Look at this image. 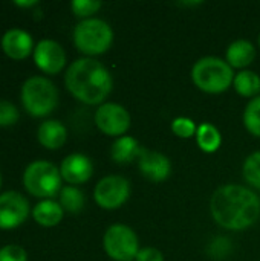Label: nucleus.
I'll list each match as a JSON object with an SVG mask.
<instances>
[{
	"label": "nucleus",
	"mask_w": 260,
	"mask_h": 261,
	"mask_svg": "<svg viewBox=\"0 0 260 261\" xmlns=\"http://www.w3.org/2000/svg\"><path fill=\"white\" fill-rule=\"evenodd\" d=\"M101 8V2L98 0H74L70 3V9L77 17H81L83 20L90 18L98 9Z\"/></svg>",
	"instance_id": "nucleus-25"
},
{
	"label": "nucleus",
	"mask_w": 260,
	"mask_h": 261,
	"mask_svg": "<svg viewBox=\"0 0 260 261\" xmlns=\"http://www.w3.org/2000/svg\"><path fill=\"white\" fill-rule=\"evenodd\" d=\"M61 173L52 162L32 161L23 171V185L29 194L41 200L52 199L61 191Z\"/></svg>",
	"instance_id": "nucleus-5"
},
{
	"label": "nucleus",
	"mask_w": 260,
	"mask_h": 261,
	"mask_svg": "<svg viewBox=\"0 0 260 261\" xmlns=\"http://www.w3.org/2000/svg\"><path fill=\"white\" fill-rule=\"evenodd\" d=\"M245 128L253 135L260 138V95L250 99L244 112Z\"/></svg>",
	"instance_id": "nucleus-22"
},
{
	"label": "nucleus",
	"mask_w": 260,
	"mask_h": 261,
	"mask_svg": "<svg viewBox=\"0 0 260 261\" xmlns=\"http://www.w3.org/2000/svg\"><path fill=\"white\" fill-rule=\"evenodd\" d=\"M106 254L115 261H133L139 252V240L132 228L127 225H112L103 237Z\"/></svg>",
	"instance_id": "nucleus-7"
},
{
	"label": "nucleus",
	"mask_w": 260,
	"mask_h": 261,
	"mask_svg": "<svg viewBox=\"0 0 260 261\" xmlns=\"http://www.w3.org/2000/svg\"><path fill=\"white\" fill-rule=\"evenodd\" d=\"M35 66L49 75H55L66 66V52L60 43L51 38L40 40L32 52Z\"/></svg>",
	"instance_id": "nucleus-11"
},
{
	"label": "nucleus",
	"mask_w": 260,
	"mask_h": 261,
	"mask_svg": "<svg viewBox=\"0 0 260 261\" xmlns=\"http://www.w3.org/2000/svg\"><path fill=\"white\" fill-rule=\"evenodd\" d=\"M0 261H28V254L18 245H5L0 248Z\"/></svg>",
	"instance_id": "nucleus-27"
},
{
	"label": "nucleus",
	"mask_w": 260,
	"mask_h": 261,
	"mask_svg": "<svg viewBox=\"0 0 260 261\" xmlns=\"http://www.w3.org/2000/svg\"><path fill=\"white\" fill-rule=\"evenodd\" d=\"M31 213L29 200L18 191L0 194V229H12L25 223Z\"/></svg>",
	"instance_id": "nucleus-10"
},
{
	"label": "nucleus",
	"mask_w": 260,
	"mask_h": 261,
	"mask_svg": "<svg viewBox=\"0 0 260 261\" xmlns=\"http://www.w3.org/2000/svg\"><path fill=\"white\" fill-rule=\"evenodd\" d=\"M231 251V242L227 237H219L216 239L211 245L208 252L211 254L213 258H225Z\"/></svg>",
	"instance_id": "nucleus-28"
},
{
	"label": "nucleus",
	"mask_w": 260,
	"mask_h": 261,
	"mask_svg": "<svg viewBox=\"0 0 260 261\" xmlns=\"http://www.w3.org/2000/svg\"><path fill=\"white\" fill-rule=\"evenodd\" d=\"M172 132H173L178 138L188 139V138H192V136H196L198 127H196L195 121H192L190 118L179 116V118L173 119V122H172Z\"/></svg>",
	"instance_id": "nucleus-24"
},
{
	"label": "nucleus",
	"mask_w": 260,
	"mask_h": 261,
	"mask_svg": "<svg viewBox=\"0 0 260 261\" xmlns=\"http://www.w3.org/2000/svg\"><path fill=\"white\" fill-rule=\"evenodd\" d=\"M74 43L81 54L89 57L101 55L109 50L113 43V31L110 24L101 18L81 20L74 29Z\"/></svg>",
	"instance_id": "nucleus-6"
},
{
	"label": "nucleus",
	"mask_w": 260,
	"mask_h": 261,
	"mask_svg": "<svg viewBox=\"0 0 260 261\" xmlns=\"http://www.w3.org/2000/svg\"><path fill=\"white\" fill-rule=\"evenodd\" d=\"M141 150L143 148L139 147V142L135 138L121 136L113 142L110 154H112V159L116 164H130L136 158H139Z\"/></svg>",
	"instance_id": "nucleus-18"
},
{
	"label": "nucleus",
	"mask_w": 260,
	"mask_h": 261,
	"mask_svg": "<svg viewBox=\"0 0 260 261\" xmlns=\"http://www.w3.org/2000/svg\"><path fill=\"white\" fill-rule=\"evenodd\" d=\"M64 210L61 208L60 202H55L54 199H44L40 200L34 208H32V217L34 220L46 228L55 226L63 220Z\"/></svg>",
	"instance_id": "nucleus-17"
},
{
	"label": "nucleus",
	"mask_w": 260,
	"mask_h": 261,
	"mask_svg": "<svg viewBox=\"0 0 260 261\" xmlns=\"http://www.w3.org/2000/svg\"><path fill=\"white\" fill-rule=\"evenodd\" d=\"M95 124L107 136L121 138L130 128V115L126 107L116 102H104L95 112Z\"/></svg>",
	"instance_id": "nucleus-9"
},
{
	"label": "nucleus",
	"mask_w": 260,
	"mask_h": 261,
	"mask_svg": "<svg viewBox=\"0 0 260 261\" xmlns=\"http://www.w3.org/2000/svg\"><path fill=\"white\" fill-rule=\"evenodd\" d=\"M64 84L78 101L87 106H101L112 92L113 80L103 63L84 57L69 64L64 73Z\"/></svg>",
	"instance_id": "nucleus-2"
},
{
	"label": "nucleus",
	"mask_w": 260,
	"mask_h": 261,
	"mask_svg": "<svg viewBox=\"0 0 260 261\" xmlns=\"http://www.w3.org/2000/svg\"><path fill=\"white\" fill-rule=\"evenodd\" d=\"M60 173L67 184L77 187L87 182L92 177L93 164L89 156L83 153H72L61 161Z\"/></svg>",
	"instance_id": "nucleus-13"
},
{
	"label": "nucleus",
	"mask_w": 260,
	"mask_h": 261,
	"mask_svg": "<svg viewBox=\"0 0 260 261\" xmlns=\"http://www.w3.org/2000/svg\"><path fill=\"white\" fill-rule=\"evenodd\" d=\"M14 5L20 6V8H32V6L38 5V2L37 0H15Z\"/></svg>",
	"instance_id": "nucleus-30"
},
{
	"label": "nucleus",
	"mask_w": 260,
	"mask_h": 261,
	"mask_svg": "<svg viewBox=\"0 0 260 261\" xmlns=\"http://www.w3.org/2000/svg\"><path fill=\"white\" fill-rule=\"evenodd\" d=\"M136 261H164V255L156 248H144V249H139L136 255Z\"/></svg>",
	"instance_id": "nucleus-29"
},
{
	"label": "nucleus",
	"mask_w": 260,
	"mask_h": 261,
	"mask_svg": "<svg viewBox=\"0 0 260 261\" xmlns=\"http://www.w3.org/2000/svg\"><path fill=\"white\" fill-rule=\"evenodd\" d=\"M233 86L241 96L253 99L260 93V76L253 70H241L234 75Z\"/></svg>",
	"instance_id": "nucleus-19"
},
{
	"label": "nucleus",
	"mask_w": 260,
	"mask_h": 261,
	"mask_svg": "<svg viewBox=\"0 0 260 261\" xmlns=\"http://www.w3.org/2000/svg\"><path fill=\"white\" fill-rule=\"evenodd\" d=\"M38 142L48 150H57L63 147L67 139V130L58 119H46L38 125L37 130Z\"/></svg>",
	"instance_id": "nucleus-15"
},
{
	"label": "nucleus",
	"mask_w": 260,
	"mask_h": 261,
	"mask_svg": "<svg viewBox=\"0 0 260 261\" xmlns=\"http://www.w3.org/2000/svg\"><path fill=\"white\" fill-rule=\"evenodd\" d=\"M32 35L20 28L8 29L2 37V49L12 60H23L31 52H34Z\"/></svg>",
	"instance_id": "nucleus-14"
},
{
	"label": "nucleus",
	"mask_w": 260,
	"mask_h": 261,
	"mask_svg": "<svg viewBox=\"0 0 260 261\" xmlns=\"http://www.w3.org/2000/svg\"><path fill=\"white\" fill-rule=\"evenodd\" d=\"M138 167L141 174L150 182H164L172 174V162L170 159L159 153L143 148L138 158Z\"/></svg>",
	"instance_id": "nucleus-12"
},
{
	"label": "nucleus",
	"mask_w": 260,
	"mask_h": 261,
	"mask_svg": "<svg viewBox=\"0 0 260 261\" xmlns=\"http://www.w3.org/2000/svg\"><path fill=\"white\" fill-rule=\"evenodd\" d=\"M256 58V47L248 40H236L227 49V63L233 69L248 67Z\"/></svg>",
	"instance_id": "nucleus-16"
},
{
	"label": "nucleus",
	"mask_w": 260,
	"mask_h": 261,
	"mask_svg": "<svg viewBox=\"0 0 260 261\" xmlns=\"http://www.w3.org/2000/svg\"><path fill=\"white\" fill-rule=\"evenodd\" d=\"M259 47H260V35H259Z\"/></svg>",
	"instance_id": "nucleus-32"
},
{
	"label": "nucleus",
	"mask_w": 260,
	"mask_h": 261,
	"mask_svg": "<svg viewBox=\"0 0 260 261\" xmlns=\"http://www.w3.org/2000/svg\"><path fill=\"white\" fill-rule=\"evenodd\" d=\"M192 80L198 89L207 93H222L233 86L234 73L227 60L204 57L192 69Z\"/></svg>",
	"instance_id": "nucleus-3"
},
{
	"label": "nucleus",
	"mask_w": 260,
	"mask_h": 261,
	"mask_svg": "<svg viewBox=\"0 0 260 261\" xmlns=\"http://www.w3.org/2000/svg\"><path fill=\"white\" fill-rule=\"evenodd\" d=\"M196 142L199 148L205 153H215L219 150L222 144V135L221 132L210 122H204L198 127L196 132Z\"/></svg>",
	"instance_id": "nucleus-20"
},
{
	"label": "nucleus",
	"mask_w": 260,
	"mask_h": 261,
	"mask_svg": "<svg viewBox=\"0 0 260 261\" xmlns=\"http://www.w3.org/2000/svg\"><path fill=\"white\" fill-rule=\"evenodd\" d=\"M58 197H60L61 208L67 213H78L84 206V194L81 190H78L74 185L63 187Z\"/></svg>",
	"instance_id": "nucleus-21"
},
{
	"label": "nucleus",
	"mask_w": 260,
	"mask_h": 261,
	"mask_svg": "<svg viewBox=\"0 0 260 261\" xmlns=\"http://www.w3.org/2000/svg\"><path fill=\"white\" fill-rule=\"evenodd\" d=\"M130 196V184L123 176H106L93 190V199L103 210H118L123 206Z\"/></svg>",
	"instance_id": "nucleus-8"
},
{
	"label": "nucleus",
	"mask_w": 260,
	"mask_h": 261,
	"mask_svg": "<svg viewBox=\"0 0 260 261\" xmlns=\"http://www.w3.org/2000/svg\"><path fill=\"white\" fill-rule=\"evenodd\" d=\"M0 187H2V174H0Z\"/></svg>",
	"instance_id": "nucleus-31"
},
{
	"label": "nucleus",
	"mask_w": 260,
	"mask_h": 261,
	"mask_svg": "<svg viewBox=\"0 0 260 261\" xmlns=\"http://www.w3.org/2000/svg\"><path fill=\"white\" fill-rule=\"evenodd\" d=\"M210 211L219 226L230 231H242L259 220L260 200L250 188L228 184L213 193Z\"/></svg>",
	"instance_id": "nucleus-1"
},
{
	"label": "nucleus",
	"mask_w": 260,
	"mask_h": 261,
	"mask_svg": "<svg viewBox=\"0 0 260 261\" xmlns=\"http://www.w3.org/2000/svg\"><path fill=\"white\" fill-rule=\"evenodd\" d=\"M18 121V109L6 99H0V127H11Z\"/></svg>",
	"instance_id": "nucleus-26"
},
{
	"label": "nucleus",
	"mask_w": 260,
	"mask_h": 261,
	"mask_svg": "<svg viewBox=\"0 0 260 261\" xmlns=\"http://www.w3.org/2000/svg\"><path fill=\"white\" fill-rule=\"evenodd\" d=\"M244 179L253 188L260 190V151L250 154L244 162Z\"/></svg>",
	"instance_id": "nucleus-23"
},
{
	"label": "nucleus",
	"mask_w": 260,
	"mask_h": 261,
	"mask_svg": "<svg viewBox=\"0 0 260 261\" xmlns=\"http://www.w3.org/2000/svg\"><path fill=\"white\" fill-rule=\"evenodd\" d=\"M23 109L37 118L49 115L58 104V89L55 84L41 75L29 76L20 90Z\"/></svg>",
	"instance_id": "nucleus-4"
}]
</instances>
